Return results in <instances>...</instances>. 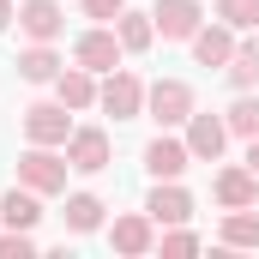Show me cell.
Returning a JSON list of instances; mask_svg holds the SVG:
<instances>
[{
	"mask_svg": "<svg viewBox=\"0 0 259 259\" xmlns=\"http://www.w3.org/2000/svg\"><path fill=\"white\" fill-rule=\"evenodd\" d=\"M66 169H72V163H66V151H55V145H30V151H24V157H18V181H24V187H30V193H66Z\"/></svg>",
	"mask_w": 259,
	"mask_h": 259,
	"instance_id": "1",
	"label": "cell"
},
{
	"mask_svg": "<svg viewBox=\"0 0 259 259\" xmlns=\"http://www.w3.org/2000/svg\"><path fill=\"white\" fill-rule=\"evenodd\" d=\"M97 109H109L115 121H139V115H145V84H139V72H127V66L103 72V84H97Z\"/></svg>",
	"mask_w": 259,
	"mask_h": 259,
	"instance_id": "3",
	"label": "cell"
},
{
	"mask_svg": "<svg viewBox=\"0 0 259 259\" xmlns=\"http://www.w3.org/2000/svg\"><path fill=\"white\" fill-rule=\"evenodd\" d=\"M223 145H229V121L223 115H187V151H193V163H217L223 157Z\"/></svg>",
	"mask_w": 259,
	"mask_h": 259,
	"instance_id": "10",
	"label": "cell"
},
{
	"mask_svg": "<svg viewBox=\"0 0 259 259\" xmlns=\"http://www.w3.org/2000/svg\"><path fill=\"white\" fill-rule=\"evenodd\" d=\"M145 211H151V223H163V229H169V223H187V217H193V193H187L181 181H157L151 199H145Z\"/></svg>",
	"mask_w": 259,
	"mask_h": 259,
	"instance_id": "12",
	"label": "cell"
},
{
	"mask_svg": "<svg viewBox=\"0 0 259 259\" xmlns=\"http://www.w3.org/2000/svg\"><path fill=\"white\" fill-rule=\"evenodd\" d=\"M211 193H217V205H223V211H235V205H253V199H259V175H253V169H217Z\"/></svg>",
	"mask_w": 259,
	"mask_h": 259,
	"instance_id": "16",
	"label": "cell"
},
{
	"mask_svg": "<svg viewBox=\"0 0 259 259\" xmlns=\"http://www.w3.org/2000/svg\"><path fill=\"white\" fill-rule=\"evenodd\" d=\"M84 6V18H97V24H115L121 12H127V0H78Z\"/></svg>",
	"mask_w": 259,
	"mask_h": 259,
	"instance_id": "26",
	"label": "cell"
},
{
	"mask_svg": "<svg viewBox=\"0 0 259 259\" xmlns=\"http://www.w3.org/2000/svg\"><path fill=\"white\" fill-rule=\"evenodd\" d=\"M30 253H36L30 229H0V259H30Z\"/></svg>",
	"mask_w": 259,
	"mask_h": 259,
	"instance_id": "25",
	"label": "cell"
},
{
	"mask_svg": "<svg viewBox=\"0 0 259 259\" xmlns=\"http://www.w3.org/2000/svg\"><path fill=\"white\" fill-rule=\"evenodd\" d=\"M115 36H121L127 55H145V49L157 42V24H151V12H121V18H115Z\"/></svg>",
	"mask_w": 259,
	"mask_h": 259,
	"instance_id": "20",
	"label": "cell"
},
{
	"mask_svg": "<svg viewBox=\"0 0 259 259\" xmlns=\"http://www.w3.org/2000/svg\"><path fill=\"white\" fill-rule=\"evenodd\" d=\"M187 163H193V151H187V139H175V133H157V139L145 145V169H151L157 181H181Z\"/></svg>",
	"mask_w": 259,
	"mask_h": 259,
	"instance_id": "9",
	"label": "cell"
},
{
	"mask_svg": "<svg viewBox=\"0 0 259 259\" xmlns=\"http://www.w3.org/2000/svg\"><path fill=\"white\" fill-rule=\"evenodd\" d=\"M145 115L163 133L187 127V115H193V84H187V78H157V84H145Z\"/></svg>",
	"mask_w": 259,
	"mask_h": 259,
	"instance_id": "2",
	"label": "cell"
},
{
	"mask_svg": "<svg viewBox=\"0 0 259 259\" xmlns=\"http://www.w3.org/2000/svg\"><path fill=\"white\" fill-rule=\"evenodd\" d=\"M103 211H109V205H103L97 193H72L61 217H66V229H72V235H91V229H103Z\"/></svg>",
	"mask_w": 259,
	"mask_h": 259,
	"instance_id": "19",
	"label": "cell"
},
{
	"mask_svg": "<svg viewBox=\"0 0 259 259\" xmlns=\"http://www.w3.org/2000/svg\"><path fill=\"white\" fill-rule=\"evenodd\" d=\"M157 247H163L169 259H187V253H199V235H193V229H181V223H169Z\"/></svg>",
	"mask_w": 259,
	"mask_h": 259,
	"instance_id": "24",
	"label": "cell"
},
{
	"mask_svg": "<svg viewBox=\"0 0 259 259\" xmlns=\"http://www.w3.org/2000/svg\"><path fill=\"white\" fill-rule=\"evenodd\" d=\"M12 18H18V6H12V0H0V30H6Z\"/></svg>",
	"mask_w": 259,
	"mask_h": 259,
	"instance_id": "27",
	"label": "cell"
},
{
	"mask_svg": "<svg viewBox=\"0 0 259 259\" xmlns=\"http://www.w3.org/2000/svg\"><path fill=\"white\" fill-rule=\"evenodd\" d=\"M217 241H223V247H259V211H253V205H235V211H223V229H217Z\"/></svg>",
	"mask_w": 259,
	"mask_h": 259,
	"instance_id": "18",
	"label": "cell"
},
{
	"mask_svg": "<svg viewBox=\"0 0 259 259\" xmlns=\"http://www.w3.org/2000/svg\"><path fill=\"white\" fill-rule=\"evenodd\" d=\"M247 169L259 175V139H247Z\"/></svg>",
	"mask_w": 259,
	"mask_h": 259,
	"instance_id": "28",
	"label": "cell"
},
{
	"mask_svg": "<svg viewBox=\"0 0 259 259\" xmlns=\"http://www.w3.org/2000/svg\"><path fill=\"white\" fill-rule=\"evenodd\" d=\"M223 72H229L235 91H253V84H259V42H235V55H229Z\"/></svg>",
	"mask_w": 259,
	"mask_h": 259,
	"instance_id": "21",
	"label": "cell"
},
{
	"mask_svg": "<svg viewBox=\"0 0 259 259\" xmlns=\"http://www.w3.org/2000/svg\"><path fill=\"white\" fill-rule=\"evenodd\" d=\"M36 223H42V193L12 181V193L0 199V229H36Z\"/></svg>",
	"mask_w": 259,
	"mask_h": 259,
	"instance_id": "13",
	"label": "cell"
},
{
	"mask_svg": "<svg viewBox=\"0 0 259 259\" xmlns=\"http://www.w3.org/2000/svg\"><path fill=\"white\" fill-rule=\"evenodd\" d=\"M121 55H127V49H121L115 24H91V30L72 42V61L91 66V72H115V66H121Z\"/></svg>",
	"mask_w": 259,
	"mask_h": 259,
	"instance_id": "6",
	"label": "cell"
},
{
	"mask_svg": "<svg viewBox=\"0 0 259 259\" xmlns=\"http://www.w3.org/2000/svg\"><path fill=\"white\" fill-rule=\"evenodd\" d=\"M18 30H24L30 42H55V36L66 30L61 0H24V6H18Z\"/></svg>",
	"mask_w": 259,
	"mask_h": 259,
	"instance_id": "11",
	"label": "cell"
},
{
	"mask_svg": "<svg viewBox=\"0 0 259 259\" xmlns=\"http://www.w3.org/2000/svg\"><path fill=\"white\" fill-rule=\"evenodd\" d=\"M223 121H229V133H235V139H259V97H247V91H241V97L229 103V115H223Z\"/></svg>",
	"mask_w": 259,
	"mask_h": 259,
	"instance_id": "22",
	"label": "cell"
},
{
	"mask_svg": "<svg viewBox=\"0 0 259 259\" xmlns=\"http://www.w3.org/2000/svg\"><path fill=\"white\" fill-rule=\"evenodd\" d=\"M217 18L229 30H259V0H217Z\"/></svg>",
	"mask_w": 259,
	"mask_h": 259,
	"instance_id": "23",
	"label": "cell"
},
{
	"mask_svg": "<svg viewBox=\"0 0 259 259\" xmlns=\"http://www.w3.org/2000/svg\"><path fill=\"white\" fill-rule=\"evenodd\" d=\"M229 55H235V30H229L223 18L193 30V61L199 66H229Z\"/></svg>",
	"mask_w": 259,
	"mask_h": 259,
	"instance_id": "15",
	"label": "cell"
},
{
	"mask_svg": "<svg viewBox=\"0 0 259 259\" xmlns=\"http://www.w3.org/2000/svg\"><path fill=\"white\" fill-rule=\"evenodd\" d=\"M55 97H61L66 109H72V115H78V109H97V72H91V66H61V78H55Z\"/></svg>",
	"mask_w": 259,
	"mask_h": 259,
	"instance_id": "14",
	"label": "cell"
},
{
	"mask_svg": "<svg viewBox=\"0 0 259 259\" xmlns=\"http://www.w3.org/2000/svg\"><path fill=\"white\" fill-rule=\"evenodd\" d=\"M24 139L30 145H66L72 139V109H66L61 97L55 103H30L24 109Z\"/></svg>",
	"mask_w": 259,
	"mask_h": 259,
	"instance_id": "4",
	"label": "cell"
},
{
	"mask_svg": "<svg viewBox=\"0 0 259 259\" xmlns=\"http://www.w3.org/2000/svg\"><path fill=\"white\" fill-rule=\"evenodd\" d=\"M109 247L127 253V259L151 253V247H157V223H151V211H127V217H115V223H109Z\"/></svg>",
	"mask_w": 259,
	"mask_h": 259,
	"instance_id": "8",
	"label": "cell"
},
{
	"mask_svg": "<svg viewBox=\"0 0 259 259\" xmlns=\"http://www.w3.org/2000/svg\"><path fill=\"white\" fill-rule=\"evenodd\" d=\"M61 66H66V61L55 55V42H30V49L18 55V78H24V84H55Z\"/></svg>",
	"mask_w": 259,
	"mask_h": 259,
	"instance_id": "17",
	"label": "cell"
},
{
	"mask_svg": "<svg viewBox=\"0 0 259 259\" xmlns=\"http://www.w3.org/2000/svg\"><path fill=\"white\" fill-rule=\"evenodd\" d=\"M151 24L163 42H193V30L205 24V6L199 0H157L151 6Z\"/></svg>",
	"mask_w": 259,
	"mask_h": 259,
	"instance_id": "5",
	"label": "cell"
},
{
	"mask_svg": "<svg viewBox=\"0 0 259 259\" xmlns=\"http://www.w3.org/2000/svg\"><path fill=\"white\" fill-rule=\"evenodd\" d=\"M61 151H66V163L78 175H103L109 169V133L103 127H72V139H66Z\"/></svg>",
	"mask_w": 259,
	"mask_h": 259,
	"instance_id": "7",
	"label": "cell"
}]
</instances>
